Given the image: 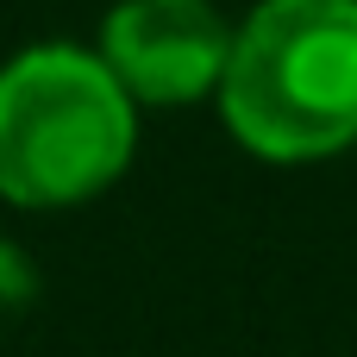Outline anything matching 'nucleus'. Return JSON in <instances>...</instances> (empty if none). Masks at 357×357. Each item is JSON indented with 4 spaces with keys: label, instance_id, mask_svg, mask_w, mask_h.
I'll use <instances>...</instances> for the list:
<instances>
[{
    "label": "nucleus",
    "instance_id": "1",
    "mask_svg": "<svg viewBox=\"0 0 357 357\" xmlns=\"http://www.w3.org/2000/svg\"><path fill=\"white\" fill-rule=\"evenodd\" d=\"M226 132L264 163L357 144V0H257L220 75Z\"/></svg>",
    "mask_w": 357,
    "mask_h": 357
},
{
    "label": "nucleus",
    "instance_id": "2",
    "mask_svg": "<svg viewBox=\"0 0 357 357\" xmlns=\"http://www.w3.org/2000/svg\"><path fill=\"white\" fill-rule=\"evenodd\" d=\"M138 151V100L100 50L31 44L0 69V201L75 207L126 176Z\"/></svg>",
    "mask_w": 357,
    "mask_h": 357
},
{
    "label": "nucleus",
    "instance_id": "3",
    "mask_svg": "<svg viewBox=\"0 0 357 357\" xmlns=\"http://www.w3.org/2000/svg\"><path fill=\"white\" fill-rule=\"evenodd\" d=\"M232 25L213 0H119L100 19V63L138 107H188L220 94Z\"/></svg>",
    "mask_w": 357,
    "mask_h": 357
}]
</instances>
